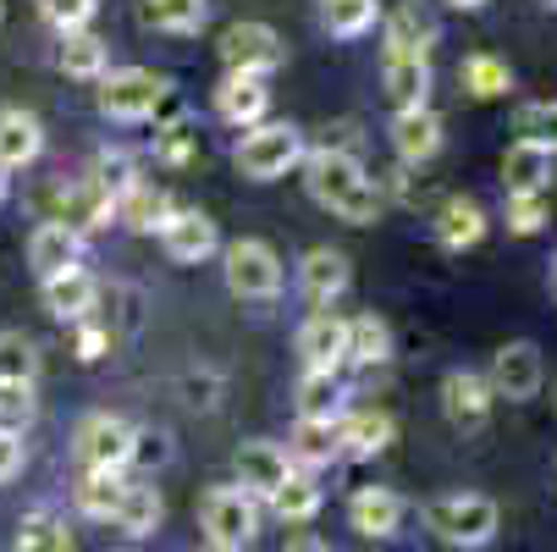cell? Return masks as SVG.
<instances>
[{
  "label": "cell",
  "instance_id": "e0dca14e",
  "mask_svg": "<svg viewBox=\"0 0 557 552\" xmlns=\"http://www.w3.org/2000/svg\"><path fill=\"white\" fill-rule=\"evenodd\" d=\"M392 149L404 167H425L431 155L442 149V116L431 106L420 111H392Z\"/></svg>",
  "mask_w": 557,
  "mask_h": 552
},
{
  "label": "cell",
  "instance_id": "7dc6e473",
  "mask_svg": "<svg viewBox=\"0 0 557 552\" xmlns=\"http://www.w3.org/2000/svg\"><path fill=\"white\" fill-rule=\"evenodd\" d=\"M106 348H111V332L106 327H77V359H84V365H95Z\"/></svg>",
  "mask_w": 557,
  "mask_h": 552
},
{
  "label": "cell",
  "instance_id": "ffe728a7",
  "mask_svg": "<svg viewBox=\"0 0 557 552\" xmlns=\"http://www.w3.org/2000/svg\"><path fill=\"white\" fill-rule=\"evenodd\" d=\"M348 525L370 541H386L397 525H404V498H397L392 487H359L348 498Z\"/></svg>",
  "mask_w": 557,
  "mask_h": 552
},
{
  "label": "cell",
  "instance_id": "5bb4252c",
  "mask_svg": "<svg viewBox=\"0 0 557 552\" xmlns=\"http://www.w3.org/2000/svg\"><path fill=\"white\" fill-rule=\"evenodd\" d=\"M161 249L177 260V266H199L221 249V232L205 210H172V221L161 226Z\"/></svg>",
  "mask_w": 557,
  "mask_h": 552
},
{
  "label": "cell",
  "instance_id": "277c9868",
  "mask_svg": "<svg viewBox=\"0 0 557 552\" xmlns=\"http://www.w3.org/2000/svg\"><path fill=\"white\" fill-rule=\"evenodd\" d=\"M293 167H304V138H298L293 122H260V127L244 133V144H237V172L255 177V183H276Z\"/></svg>",
  "mask_w": 557,
  "mask_h": 552
},
{
  "label": "cell",
  "instance_id": "f6af8a7d",
  "mask_svg": "<svg viewBox=\"0 0 557 552\" xmlns=\"http://www.w3.org/2000/svg\"><path fill=\"white\" fill-rule=\"evenodd\" d=\"M166 458H172L166 431H138L133 437V464H166Z\"/></svg>",
  "mask_w": 557,
  "mask_h": 552
},
{
  "label": "cell",
  "instance_id": "7402d4cb",
  "mask_svg": "<svg viewBox=\"0 0 557 552\" xmlns=\"http://www.w3.org/2000/svg\"><path fill=\"white\" fill-rule=\"evenodd\" d=\"M95 304H100V282L89 271H66V277L45 282V309L55 315V321H66V327H84Z\"/></svg>",
  "mask_w": 557,
  "mask_h": 552
},
{
  "label": "cell",
  "instance_id": "44dd1931",
  "mask_svg": "<svg viewBox=\"0 0 557 552\" xmlns=\"http://www.w3.org/2000/svg\"><path fill=\"white\" fill-rule=\"evenodd\" d=\"M552 161L557 155L530 144V138H513L508 155H503V188L508 194H546L552 188Z\"/></svg>",
  "mask_w": 557,
  "mask_h": 552
},
{
  "label": "cell",
  "instance_id": "8fae6325",
  "mask_svg": "<svg viewBox=\"0 0 557 552\" xmlns=\"http://www.w3.org/2000/svg\"><path fill=\"white\" fill-rule=\"evenodd\" d=\"M293 476V458L276 442H244L237 447V487H244L255 503H271Z\"/></svg>",
  "mask_w": 557,
  "mask_h": 552
},
{
  "label": "cell",
  "instance_id": "db71d44e",
  "mask_svg": "<svg viewBox=\"0 0 557 552\" xmlns=\"http://www.w3.org/2000/svg\"><path fill=\"white\" fill-rule=\"evenodd\" d=\"M0 17H7V0H0Z\"/></svg>",
  "mask_w": 557,
  "mask_h": 552
},
{
  "label": "cell",
  "instance_id": "f1b7e54d",
  "mask_svg": "<svg viewBox=\"0 0 557 552\" xmlns=\"http://www.w3.org/2000/svg\"><path fill=\"white\" fill-rule=\"evenodd\" d=\"M172 194L166 188H154V183H133L122 199H116V216L133 226V232H161L166 221H172Z\"/></svg>",
  "mask_w": 557,
  "mask_h": 552
},
{
  "label": "cell",
  "instance_id": "d4e9b609",
  "mask_svg": "<svg viewBox=\"0 0 557 552\" xmlns=\"http://www.w3.org/2000/svg\"><path fill=\"white\" fill-rule=\"evenodd\" d=\"M486 238V210L481 205H474V199H447L442 210H436V244L442 249H474V244H481Z\"/></svg>",
  "mask_w": 557,
  "mask_h": 552
},
{
  "label": "cell",
  "instance_id": "836d02e7",
  "mask_svg": "<svg viewBox=\"0 0 557 552\" xmlns=\"http://www.w3.org/2000/svg\"><path fill=\"white\" fill-rule=\"evenodd\" d=\"M210 17V0H144V23L161 34H199Z\"/></svg>",
  "mask_w": 557,
  "mask_h": 552
},
{
  "label": "cell",
  "instance_id": "8992f818",
  "mask_svg": "<svg viewBox=\"0 0 557 552\" xmlns=\"http://www.w3.org/2000/svg\"><path fill=\"white\" fill-rule=\"evenodd\" d=\"M221 277L232 298H276L282 293V255L265 238H232L221 249Z\"/></svg>",
  "mask_w": 557,
  "mask_h": 552
},
{
  "label": "cell",
  "instance_id": "9f6ffc18",
  "mask_svg": "<svg viewBox=\"0 0 557 552\" xmlns=\"http://www.w3.org/2000/svg\"><path fill=\"white\" fill-rule=\"evenodd\" d=\"M122 552H138V547H122Z\"/></svg>",
  "mask_w": 557,
  "mask_h": 552
},
{
  "label": "cell",
  "instance_id": "8d00e7d4",
  "mask_svg": "<svg viewBox=\"0 0 557 552\" xmlns=\"http://www.w3.org/2000/svg\"><path fill=\"white\" fill-rule=\"evenodd\" d=\"M321 503H326V492L314 487V476H298V469L287 476V487L271 498V508H276L287 525H309L314 514H321Z\"/></svg>",
  "mask_w": 557,
  "mask_h": 552
},
{
  "label": "cell",
  "instance_id": "83f0119b",
  "mask_svg": "<svg viewBox=\"0 0 557 552\" xmlns=\"http://www.w3.org/2000/svg\"><path fill=\"white\" fill-rule=\"evenodd\" d=\"M337 453H343V415H337V420H298V426H293V447H287L293 464L321 469V464H332Z\"/></svg>",
  "mask_w": 557,
  "mask_h": 552
},
{
  "label": "cell",
  "instance_id": "f546056e",
  "mask_svg": "<svg viewBox=\"0 0 557 552\" xmlns=\"http://www.w3.org/2000/svg\"><path fill=\"white\" fill-rule=\"evenodd\" d=\"M161 519H166V503H161V492L154 487H133L127 481V492H122V508H116V530L122 536H133V541H144V536H154L161 530Z\"/></svg>",
  "mask_w": 557,
  "mask_h": 552
},
{
  "label": "cell",
  "instance_id": "3957f363",
  "mask_svg": "<svg viewBox=\"0 0 557 552\" xmlns=\"http://www.w3.org/2000/svg\"><path fill=\"white\" fill-rule=\"evenodd\" d=\"M166 95H172V84H166L161 72H149V66L106 72L100 89H95V100H100V111H106L111 122H149L154 111L166 106Z\"/></svg>",
  "mask_w": 557,
  "mask_h": 552
},
{
  "label": "cell",
  "instance_id": "b9f144b4",
  "mask_svg": "<svg viewBox=\"0 0 557 552\" xmlns=\"http://www.w3.org/2000/svg\"><path fill=\"white\" fill-rule=\"evenodd\" d=\"M100 12V0H39V17L55 28V34H84Z\"/></svg>",
  "mask_w": 557,
  "mask_h": 552
},
{
  "label": "cell",
  "instance_id": "f907efd6",
  "mask_svg": "<svg viewBox=\"0 0 557 552\" xmlns=\"http://www.w3.org/2000/svg\"><path fill=\"white\" fill-rule=\"evenodd\" d=\"M535 7H541V12H557V0H535Z\"/></svg>",
  "mask_w": 557,
  "mask_h": 552
},
{
  "label": "cell",
  "instance_id": "e575fe53",
  "mask_svg": "<svg viewBox=\"0 0 557 552\" xmlns=\"http://www.w3.org/2000/svg\"><path fill=\"white\" fill-rule=\"evenodd\" d=\"M337 404H343V381L326 376V370H304V381H298V420H337Z\"/></svg>",
  "mask_w": 557,
  "mask_h": 552
},
{
  "label": "cell",
  "instance_id": "681fc988",
  "mask_svg": "<svg viewBox=\"0 0 557 552\" xmlns=\"http://www.w3.org/2000/svg\"><path fill=\"white\" fill-rule=\"evenodd\" d=\"M447 7H458V12H481L486 0H447Z\"/></svg>",
  "mask_w": 557,
  "mask_h": 552
},
{
  "label": "cell",
  "instance_id": "11a10c76",
  "mask_svg": "<svg viewBox=\"0 0 557 552\" xmlns=\"http://www.w3.org/2000/svg\"><path fill=\"white\" fill-rule=\"evenodd\" d=\"M552 398H557V381H552Z\"/></svg>",
  "mask_w": 557,
  "mask_h": 552
},
{
  "label": "cell",
  "instance_id": "4316f807",
  "mask_svg": "<svg viewBox=\"0 0 557 552\" xmlns=\"http://www.w3.org/2000/svg\"><path fill=\"white\" fill-rule=\"evenodd\" d=\"M61 72L66 77H77V84H100V77L111 72V45L100 39V34H61Z\"/></svg>",
  "mask_w": 557,
  "mask_h": 552
},
{
  "label": "cell",
  "instance_id": "52a82bcc",
  "mask_svg": "<svg viewBox=\"0 0 557 552\" xmlns=\"http://www.w3.org/2000/svg\"><path fill=\"white\" fill-rule=\"evenodd\" d=\"M133 437H138V426H127L111 409H95V415L77 420L72 453H77V464H84V469H127L133 464Z\"/></svg>",
  "mask_w": 557,
  "mask_h": 552
},
{
  "label": "cell",
  "instance_id": "816d5d0a",
  "mask_svg": "<svg viewBox=\"0 0 557 552\" xmlns=\"http://www.w3.org/2000/svg\"><path fill=\"white\" fill-rule=\"evenodd\" d=\"M0 205H7V172H0Z\"/></svg>",
  "mask_w": 557,
  "mask_h": 552
},
{
  "label": "cell",
  "instance_id": "1f68e13d",
  "mask_svg": "<svg viewBox=\"0 0 557 552\" xmlns=\"http://www.w3.org/2000/svg\"><path fill=\"white\" fill-rule=\"evenodd\" d=\"M458 84H463V95H474V100H497V95L513 89V72H508V61H497V56L481 50V56H463Z\"/></svg>",
  "mask_w": 557,
  "mask_h": 552
},
{
  "label": "cell",
  "instance_id": "7bdbcfd3",
  "mask_svg": "<svg viewBox=\"0 0 557 552\" xmlns=\"http://www.w3.org/2000/svg\"><path fill=\"white\" fill-rule=\"evenodd\" d=\"M194 149H199V133L188 122H172L161 138H154V155H161L166 167H188L194 161Z\"/></svg>",
  "mask_w": 557,
  "mask_h": 552
},
{
  "label": "cell",
  "instance_id": "7a4b0ae2",
  "mask_svg": "<svg viewBox=\"0 0 557 552\" xmlns=\"http://www.w3.org/2000/svg\"><path fill=\"white\" fill-rule=\"evenodd\" d=\"M425 525L447 541V547H486L503 525L497 503L481 498V492H453V498H436L425 503Z\"/></svg>",
  "mask_w": 557,
  "mask_h": 552
},
{
  "label": "cell",
  "instance_id": "bcb514c9",
  "mask_svg": "<svg viewBox=\"0 0 557 552\" xmlns=\"http://www.w3.org/2000/svg\"><path fill=\"white\" fill-rule=\"evenodd\" d=\"M17 469H23V437L17 431H0V487L17 481Z\"/></svg>",
  "mask_w": 557,
  "mask_h": 552
},
{
  "label": "cell",
  "instance_id": "ee69618b",
  "mask_svg": "<svg viewBox=\"0 0 557 552\" xmlns=\"http://www.w3.org/2000/svg\"><path fill=\"white\" fill-rule=\"evenodd\" d=\"M508 226L519 232V238L541 232L546 226V194H508Z\"/></svg>",
  "mask_w": 557,
  "mask_h": 552
},
{
  "label": "cell",
  "instance_id": "ac0fdd59",
  "mask_svg": "<svg viewBox=\"0 0 557 552\" xmlns=\"http://www.w3.org/2000/svg\"><path fill=\"white\" fill-rule=\"evenodd\" d=\"M348 282H354V271H348V255H343V249H326V244H321V249H309V255L298 260V287H304L309 304L343 298Z\"/></svg>",
  "mask_w": 557,
  "mask_h": 552
},
{
  "label": "cell",
  "instance_id": "d6a6232c",
  "mask_svg": "<svg viewBox=\"0 0 557 552\" xmlns=\"http://www.w3.org/2000/svg\"><path fill=\"white\" fill-rule=\"evenodd\" d=\"M321 23L332 39H364L381 23V7L375 0H321Z\"/></svg>",
  "mask_w": 557,
  "mask_h": 552
},
{
  "label": "cell",
  "instance_id": "484cf974",
  "mask_svg": "<svg viewBox=\"0 0 557 552\" xmlns=\"http://www.w3.org/2000/svg\"><path fill=\"white\" fill-rule=\"evenodd\" d=\"M392 437H397V420L386 409H354V415H343V453L348 458H375V453L392 447Z\"/></svg>",
  "mask_w": 557,
  "mask_h": 552
},
{
  "label": "cell",
  "instance_id": "f5cc1de1",
  "mask_svg": "<svg viewBox=\"0 0 557 552\" xmlns=\"http://www.w3.org/2000/svg\"><path fill=\"white\" fill-rule=\"evenodd\" d=\"M199 552H226V547H210V541H205V547H199Z\"/></svg>",
  "mask_w": 557,
  "mask_h": 552
},
{
  "label": "cell",
  "instance_id": "cb8c5ba5",
  "mask_svg": "<svg viewBox=\"0 0 557 552\" xmlns=\"http://www.w3.org/2000/svg\"><path fill=\"white\" fill-rule=\"evenodd\" d=\"M111 216H116V199H111L95 177L61 188V216H55V221H66L72 232H95V226H106Z\"/></svg>",
  "mask_w": 557,
  "mask_h": 552
},
{
  "label": "cell",
  "instance_id": "d590c367",
  "mask_svg": "<svg viewBox=\"0 0 557 552\" xmlns=\"http://www.w3.org/2000/svg\"><path fill=\"white\" fill-rule=\"evenodd\" d=\"M348 359L354 365H386L392 359V332L381 315H359V321H348Z\"/></svg>",
  "mask_w": 557,
  "mask_h": 552
},
{
  "label": "cell",
  "instance_id": "2e32d148",
  "mask_svg": "<svg viewBox=\"0 0 557 552\" xmlns=\"http://www.w3.org/2000/svg\"><path fill=\"white\" fill-rule=\"evenodd\" d=\"M271 111V89H265V77H244V72H226L221 84H215V116L232 122V127H260Z\"/></svg>",
  "mask_w": 557,
  "mask_h": 552
},
{
  "label": "cell",
  "instance_id": "60d3db41",
  "mask_svg": "<svg viewBox=\"0 0 557 552\" xmlns=\"http://www.w3.org/2000/svg\"><path fill=\"white\" fill-rule=\"evenodd\" d=\"M513 127H519V138H530V144H541V149L557 155V100H530V106H519Z\"/></svg>",
  "mask_w": 557,
  "mask_h": 552
},
{
  "label": "cell",
  "instance_id": "6da1fadb",
  "mask_svg": "<svg viewBox=\"0 0 557 552\" xmlns=\"http://www.w3.org/2000/svg\"><path fill=\"white\" fill-rule=\"evenodd\" d=\"M304 183H309V199L332 210L337 221L348 226H370L381 216V183L364 172V161L354 149H309L304 155Z\"/></svg>",
  "mask_w": 557,
  "mask_h": 552
},
{
  "label": "cell",
  "instance_id": "9a60e30c",
  "mask_svg": "<svg viewBox=\"0 0 557 552\" xmlns=\"http://www.w3.org/2000/svg\"><path fill=\"white\" fill-rule=\"evenodd\" d=\"M492 381L486 376H474V370H447L442 376V409H447V420L453 426H463V431H474V426H486L492 420Z\"/></svg>",
  "mask_w": 557,
  "mask_h": 552
},
{
  "label": "cell",
  "instance_id": "603a6c76",
  "mask_svg": "<svg viewBox=\"0 0 557 552\" xmlns=\"http://www.w3.org/2000/svg\"><path fill=\"white\" fill-rule=\"evenodd\" d=\"M436 17L420 7V0H404L392 17H386V45L381 50H404V56H431L436 50Z\"/></svg>",
  "mask_w": 557,
  "mask_h": 552
},
{
  "label": "cell",
  "instance_id": "5b68a950",
  "mask_svg": "<svg viewBox=\"0 0 557 552\" xmlns=\"http://www.w3.org/2000/svg\"><path fill=\"white\" fill-rule=\"evenodd\" d=\"M199 525H205V541L210 547L244 552L260 536V503L244 487H210L205 503H199Z\"/></svg>",
  "mask_w": 557,
  "mask_h": 552
},
{
  "label": "cell",
  "instance_id": "4fadbf2b",
  "mask_svg": "<svg viewBox=\"0 0 557 552\" xmlns=\"http://www.w3.org/2000/svg\"><path fill=\"white\" fill-rule=\"evenodd\" d=\"M381 84L397 111H420L431 106V56H404V50H381Z\"/></svg>",
  "mask_w": 557,
  "mask_h": 552
},
{
  "label": "cell",
  "instance_id": "74e56055",
  "mask_svg": "<svg viewBox=\"0 0 557 552\" xmlns=\"http://www.w3.org/2000/svg\"><path fill=\"white\" fill-rule=\"evenodd\" d=\"M12 552H72V536L55 514H28L12 536Z\"/></svg>",
  "mask_w": 557,
  "mask_h": 552
},
{
  "label": "cell",
  "instance_id": "ab89813d",
  "mask_svg": "<svg viewBox=\"0 0 557 552\" xmlns=\"http://www.w3.org/2000/svg\"><path fill=\"white\" fill-rule=\"evenodd\" d=\"M39 415V398H34V387L28 381H0V431H28Z\"/></svg>",
  "mask_w": 557,
  "mask_h": 552
},
{
  "label": "cell",
  "instance_id": "30bf717a",
  "mask_svg": "<svg viewBox=\"0 0 557 552\" xmlns=\"http://www.w3.org/2000/svg\"><path fill=\"white\" fill-rule=\"evenodd\" d=\"M28 266L39 282H55L66 271H84V232H72L66 221H39L28 238Z\"/></svg>",
  "mask_w": 557,
  "mask_h": 552
},
{
  "label": "cell",
  "instance_id": "4dcf8cb0",
  "mask_svg": "<svg viewBox=\"0 0 557 552\" xmlns=\"http://www.w3.org/2000/svg\"><path fill=\"white\" fill-rule=\"evenodd\" d=\"M122 469H84V481H77V514H89V519H116L122 508Z\"/></svg>",
  "mask_w": 557,
  "mask_h": 552
},
{
  "label": "cell",
  "instance_id": "f35d334b",
  "mask_svg": "<svg viewBox=\"0 0 557 552\" xmlns=\"http://www.w3.org/2000/svg\"><path fill=\"white\" fill-rule=\"evenodd\" d=\"M39 376V343L23 332H0V381H28Z\"/></svg>",
  "mask_w": 557,
  "mask_h": 552
},
{
  "label": "cell",
  "instance_id": "9c48e42d",
  "mask_svg": "<svg viewBox=\"0 0 557 552\" xmlns=\"http://www.w3.org/2000/svg\"><path fill=\"white\" fill-rule=\"evenodd\" d=\"M492 392L497 398H508V404H524V398H535L541 392V381H546V365H541V348L530 343V338H519V343H503L497 348V359H492Z\"/></svg>",
  "mask_w": 557,
  "mask_h": 552
},
{
  "label": "cell",
  "instance_id": "7c38bea8",
  "mask_svg": "<svg viewBox=\"0 0 557 552\" xmlns=\"http://www.w3.org/2000/svg\"><path fill=\"white\" fill-rule=\"evenodd\" d=\"M298 354H304V370L337 376V365L348 359V321L337 309H314L309 321L298 327Z\"/></svg>",
  "mask_w": 557,
  "mask_h": 552
},
{
  "label": "cell",
  "instance_id": "c3c4849f",
  "mask_svg": "<svg viewBox=\"0 0 557 552\" xmlns=\"http://www.w3.org/2000/svg\"><path fill=\"white\" fill-rule=\"evenodd\" d=\"M282 552H332V547H326L321 536H293V541H287Z\"/></svg>",
  "mask_w": 557,
  "mask_h": 552
},
{
  "label": "cell",
  "instance_id": "d6986e66",
  "mask_svg": "<svg viewBox=\"0 0 557 552\" xmlns=\"http://www.w3.org/2000/svg\"><path fill=\"white\" fill-rule=\"evenodd\" d=\"M45 149V127L34 111L23 106H0V172H17V167H34Z\"/></svg>",
  "mask_w": 557,
  "mask_h": 552
},
{
  "label": "cell",
  "instance_id": "ba28073f",
  "mask_svg": "<svg viewBox=\"0 0 557 552\" xmlns=\"http://www.w3.org/2000/svg\"><path fill=\"white\" fill-rule=\"evenodd\" d=\"M221 61H226V72H244V77H271L282 61H287V45H282V34L271 28V23H232L226 34H221Z\"/></svg>",
  "mask_w": 557,
  "mask_h": 552
}]
</instances>
